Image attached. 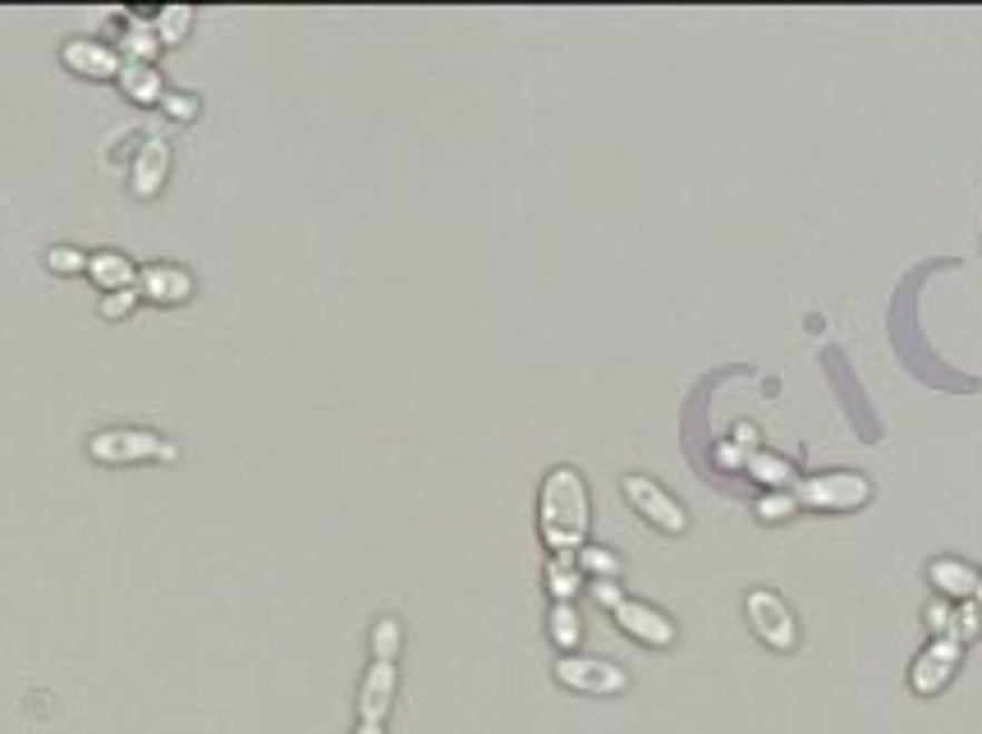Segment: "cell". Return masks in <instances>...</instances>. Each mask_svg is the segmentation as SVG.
Returning a JSON list of instances; mask_svg holds the SVG:
<instances>
[{
	"label": "cell",
	"instance_id": "cell-1",
	"mask_svg": "<svg viewBox=\"0 0 982 734\" xmlns=\"http://www.w3.org/2000/svg\"><path fill=\"white\" fill-rule=\"evenodd\" d=\"M588 523H592V500L583 473L570 469V463H556L538 491V532L547 551L579 556L588 547Z\"/></svg>",
	"mask_w": 982,
	"mask_h": 734
},
{
	"label": "cell",
	"instance_id": "cell-2",
	"mask_svg": "<svg viewBox=\"0 0 982 734\" xmlns=\"http://www.w3.org/2000/svg\"><path fill=\"white\" fill-rule=\"evenodd\" d=\"M88 459L106 463V469H125V463H175L179 446L166 441L161 432H147V428H101L88 437Z\"/></svg>",
	"mask_w": 982,
	"mask_h": 734
},
{
	"label": "cell",
	"instance_id": "cell-3",
	"mask_svg": "<svg viewBox=\"0 0 982 734\" xmlns=\"http://www.w3.org/2000/svg\"><path fill=\"white\" fill-rule=\"evenodd\" d=\"M551 675H556L560 688L588 693V698H616V693L629 688V671L616 666V662H607V656H579V652H564Z\"/></svg>",
	"mask_w": 982,
	"mask_h": 734
},
{
	"label": "cell",
	"instance_id": "cell-4",
	"mask_svg": "<svg viewBox=\"0 0 982 734\" xmlns=\"http://www.w3.org/2000/svg\"><path fill=\"white\" fill-rule=\"evenodd\" d=\"M744 615H748V629L758 643H767L772 652H795L799 647V620L772 588H748L744 597Z\"/></svg>",
	"mask_w": 982,
	"mask_h": 734
},
{
	"label": "cell",
	"instance_id": "cell-5",
	"mask_svg": "<svg viewBox=\"0 0 982 734\" xmlns=\"http://www.w3.org/2000/svg\"><path fill=\"white\" fill-rule=\"evenodd\" d=\"M795 496L799 506H813V510H858L873 500V482L854 469H836V473H817V478H804L795 482Z\"/></svg>",
	"mask_w": 982,
	"mask_h": 734
},
{
	"label": "cell",
	"instance_id": "cell-6",
	"mask_svg": "<svg viewBox=\"0 0 982 734\" xmlns=\"http://www.w3.org/2000/svg\"><path fill=\"white\" fill-rule=\"evenodd\" d=\"M625 500L634 506V515H644L652 528H661L666 537H685L689 532V515H685V506L661 487V482H652V478H644V473H629L625 482Z\"/></svg>",
	"mask_w": 982,
	"mask_h": 734
},
{
	"label": "cell",
	"instance_id": "cell-7",
	"mask_svg": "<svg viewBox=\"0 0 982 734\" xmlns=\"http://www.w3.org/2000/svg\"><path fill=\"white\" fill-rule=\"evenodd\" d=\"M960 656H964V647H960L955 638H932V643L919 652V662L910 666V688L923 693V698H936V693L955 679Z\"/></svg>",
	"mask_w": 982,
	"mask_h": 734
},
{
	"label": "cell",
	"instance_id": "cell-8",
	"mask_svg": "<svg viewBox=\"0 0 982 734\" xmlns=\"http://www.w3.org/2000/svg\"><path fill=\"white\" fill-rule=\"evenodd\" d=\"M60 65L69 74H79V79H92V84H106V79H120V51L97 42V37H69V42L60 47Z\"/></svg>",
	"mask_w": 982,
	"mask_h": 734
},
{
	"label": "cell",
	"instance_id": "cell-9",
	"mask_svg": "<svg viewBox=\"0 0 982 734\" xmlns=\"http://www.w3.org/2000/svg\"><path fill=\"white\" fill-rule=\"evenodd\" d=\"M166 175H170V143L161 134H147L134 151V166H129V193L138 203H153L166 188Z\"/></svg>",
	"mask_w": 982,
	"mask_h": 734
},
{
	"label": "cell",
	"instance_id": "cell-10",
	"mask_svg": "<svg viewBox=\"0 0 982 734\" xmlns=\"http://www.w3.org/2000/svg\"><path fill=\"white\" fill-rule=\"evenodd\" d=\"M611 615H616V625H620L634 643H644V647H670V643H675V620H670L666 610L648 606V601L625 597Z\"/></svg>",
	"mask_w": 982,
	"mask_h": 734
},
{
	"label": "cell",
	"instance_id": "cell-11",
	"mask_svg": "<svg viewBox=\"0 0 982 734\" xmlns=\"http://www.w3.org/2000/svg\"><path fill=\"white\" fill-rule=\"evenodd\" d=\"M395 688H400V671H395V662H372L367 675H363V688H359V721L382 725V721L391 716Z\"/></svg>",
	"mask_w": 982,
	"mask_h": 734
},
{
	"label": "cell",
	"instance_id": "cell-12",
	"mask_svg": "<svg viewBox=\"0 0 982 734\" xmlns=\"http://www.w3.org/2000/svg\"><path fill=\"white\" fill-rule=\"evenodd\" d=\"M138 294L147 303H161V307H175V303H188L194 299V276L184 266H170V262H153L138 272Z\"/></svg>",
	"mask_w": 982,
	"mask_h": 734
},
{
	"label": "cell",
	"instance_id": "cell-13",
	"mask_svg": "<svg viewBox=\"0 0 982 734\" xmlns=\"http://www.w3.org/2000/svg\"><path fill=\"white\" fill-rule=\"evenodd\" d=\"M927 584L946 597V601H973L978 588H982V574L969 565V560H955V556H936L927 560Z\"/></svg>",
	"mask_w": 982,
	"mask_h": 734
},
{
	"label": "cell",
	"instance_id": "cell-14",
	"mask_svg": "<svg viewBox=\"0 0 982 734\" xmlns=\"http://www.w3.org/2000/svg\"><path fill=\"white\" fill-rule=\"evenodd\" d=\"M88 281L101 290V294H116V290H134L138 285V266L116 253V248H101V253H88Z\"/></svg>",
	"mask_w": 982,
	"mask_h": 734
},
{
	"label": "cell",
	"instance_id": "cell-15",
	"mask_svg": "<svg viewBox=\"0 0 982 734\" xmlns=\"http://www.w3.org/2000/svg\"><path fill=\"white\" fill-rule=\"evenodd\" d=\"M116 84H120V92H125L134 106H161V97H166V84H161V69H157V65H125Z\"/></svg>",
	"mask_w": 982,
	"mask_h": 734
},
{
	"label": "cell",
	"instance_id": "cell-16",
	"mask_svg": "<svg viewBox=\"0 0 982 734\" xmlns=\"http://www.w3.org/2000/svg\"><path fill=\"white\" fill-rule=\"evenodd\" d=\"M116 51H120V60H125V65H153V60H157V51H161V42H157V28H153V23H129V28H125V37L116 42Z\"/></svg>",
	"mask_w": 982,
	"mask_h": 734
},
{
	"label": "cell",
	"instance_id": "cell-17",
	"mask_svg": "<svg viewBox=\"0 0 982 734\" xmlns=\"http://www.w3.org/2000/svg\"><path fill=\"white\" fill-rule=\"evenodd\" d=\"M744 469H748L753 478H758L763 487H776V491H789V482H795V469H789V459L767 454V450L744 454Z\"/></svg>",
	"mask_w": 982,
	"mask_h": 734
},
{
	"label": "cell",
	"instance_id": "cell-18",
	"mask_svg": "<svg viewBox=\"0 0 982 734\" xmlns=\"http://www.w3.org/2000/svg\"><path fill=\"white\" fill-rule=\"evenodd\" d=\"M547 588H551L556 601H575L579 588H583V569H579V560H575V556H556V560L547 565Z\"/></svg>",
	"mask_w": 982,
	"mask_h": 734
},
{
	"label": "cell",
	"instance_id": "cell-19",
	"mask_svg": "<svg viewBox=\"0 0 982 734\" xmlns=\"http://www.w3.org/2000/svg\"><path fill=\"white\" fill-rule=\"evenodd\" d=\"M547 625H551V643H556V647H564V652H575V647H579V638H583V620H579L575 601H556Z\"/></svg>",
	"mask_w": 982,
	"mask_h": 734
},
{
	"label": "cell",
	"instance_id": "cell-20",
	"mask_svg": "<svg viewBox=\"0 0 982 734\" xmlns=\"http://www.w3.org/2000/svg\"><path fill=\"white\" fill-rule=\"evenodd\" d=\"M153 28H157V42H161V47H179L184 37L194 32V10H188V6H166V10H157Z\"/></svg>",
	"mask_w": 982,
	"mask_h": 734
},
{
	"label": "cell",
	"instance_id": "cell-21",
	"mask_svg": "<svg viewBox=\"0 0 982 734\" xmlns=\"http://www.w3.org/2000/svg\"><path fill=\"white\" fill-rule=\"evenodd\" d=\"M400 647H404V625L395 615H382L372 625V662H400Z\"/></svg>",
	"mask_w": 982,
	"mask_h": 734
},
{
	"label": "cell",
	"instance_id": "cell-22",
	"mask_svg": "<svg viewBox=\"0 0 982 734\" xmlns=\"http://www.w3.org/2000/svg\"><path fill=\"white\" fill-rule=\"evenodd\" d=\"M42 262H47L51 276H88V253L73 248V244H51L42 253Z\"/></svg>",
	"mask_w": 982,
	"mask_h": 734
},
{
	"label": "cell",
	"instance_id": "cell-23",
	"mask_svg": "<svg viewBox=\"0 0 982 734\" xmlns=\"http://www.w3.org/2000/svg\"><path fill=\"white\" fill-rule=\"evenodd\" d=\"M575 560H579V569L592 574V578H620V569H625L611 547H583Z\"/></svg>",
	"mask_w": 982,
	"mask_h": 734
},
{
	"label": "cell",
	"instance_id": "cell-24",
	"mask_svg": "<svg viewBox=\"0 0 982 734\" xmlns=\"http://www.w3.org/2000/svg\"><path fill=\"white\" fill-rule=\"evenodd\" d=\"M795 510H799L795 487H789V491H767V496L758 500V519H763V523H785Z\"/></svg>",
	"mask_w": 982,
	"mask_h": 734
},
{
	"label": "cell",
	"instance_id": "cell-25",
	"mask_svg": "<svg viewBox=\"0 0 982 734\" xmlns=\"http://www.w3.org/2000/svg\"><path fill=\"white\" fill-rule=\"evenodd\" d=\"M143 303V294H138V285L134 290H116V294H101V303H97V313L106 317V322H125L134 307Z\"/></svg>",
	"mask_w": 982,
	"mask_h": 734
},
{
	"label": "cell",
	"instance_id": "cell-26",
	"mask_svg": "<svg viewBox=\"0 0 982 734\" xmlns=\"http://www.w3.org/2000/svg\"><path fill=\"white\" fill-rule=\"evenodd\" d=\"M982 634V606L978 601H960V610H955V629H951V638L964 647V643H973Z\"/></svg>",
	"mask_w": 982,
	"mask_h": 734
},
{
	"label": "cell",
	"instance_id": "cell-27",
	"mask_svg": "<svg viewBox=\"0 0 982 734\" xmlns=\"http://www.w3.org/2000/svg\"><path fill=\"white\" fill-rule=\"evenodd\" d=\"M161 110L170 115V120H179V125H194L198 115H203V101H198L194 92H166V97H161Z\"/></svg>",
	"mask_w": 982,
	"mask_h": 734
},
{
	"label": "cell",
	"instance_id": "cell-28",
	"mask_svg": "<svg viewBox=\"0 0 982 734\" xmlns=\"http://www.w3.org/2000/svg\"><path fill=\"white\" fill-rule=\"evenodd\" d=\"M923 620H927V634H932V638H951V629H955V610H951L946 597H936V601H927Z\"/></svg>",
	"mask_w": 982,
	"mask_h": 734
},
{
	"label": "cell",
	"instance_id": "cell-29",
	"mask_svg": "<svg viewBox=\"0 0 982 734\" xmlns=\"http://www.w3.org/2000/svg\"><path fill=\"white\" fill-rule=\"evenodd\" d=\"M592 601L607 606V610H616V606L625 601V588L616 584V578H592Z\"/></svg>",
	"mask_w": 982,
	"mask_h": 734
},
{
	"label": "cell",
	"instance_id": "cell-30",
	"mask_svg": "<svg viewBox=\"0 0 982 734\" xmlns=\"http://www.w3.org/2000/svg\"><path fill=\"white\" fill-rule=\"evenodd\" d=\"M735 437H739V441H735L739 450H753V446H758V441H753V428H748V422H739V428H735Z\"/></svg>",
	"mask_w": 982,
	"mask_h": 734
},
{
	"label": "cell",
	"instance_id": "cell-31",
	"mask_svg": "<svg viewBox=\"0 0 982 734\" xmlns=\"http://www.w3.org/2000/svg\"><path fill=\"white\" fill-rule=\"evenodd\" d=\"M354 734H386V730H382V725H367V721H359V730H354Z\"/></svg>",
	"mask_w": 982,
	"mask_h": 734
},
{
	"label": "cell",
	"instance_id": "cell-32",
	"mask_svg": "<svg viewBox=\"0 0 982 734\" xmlns=\"http://www.w3.org/2000/svg\"><path fill=\"white\" fill-rule=\"evenodd\" d=\"M973 601H982V588H978V597H973Z\"/></svg>",
	"mask_w": 982,
	"mask_h": 734
},
{
	"label": "cell",
	"instance_id": "cell-33",
	"mask_svg": "<svg viewBox=\"0 0 982 734\" xmlns=\"http://www.w3.org/2000/svg\"><path fill=\"white\" fill-rule=\"evenodd\" d=\"M978 606H982V601H978Z\"/></svg>",
	"mask_w": 982,
	"mask_h": 734
}]
</instances>
